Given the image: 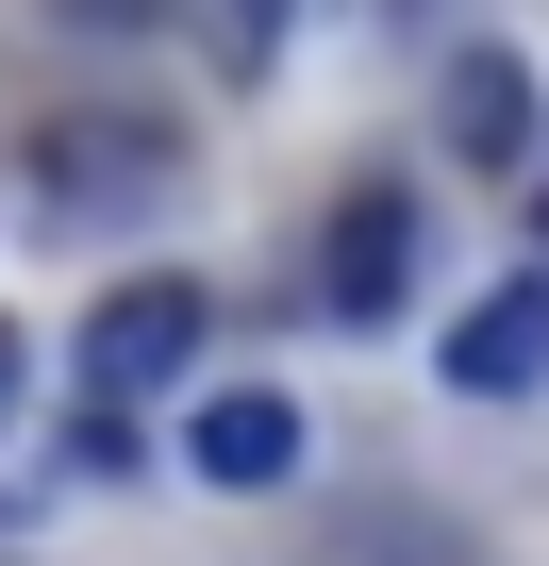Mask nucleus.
<instances>
[{
    "label": "nucleus",
    "instance_id": "nucleus-1",
    "mask_svg": "<svg viewBox=\"0 0 549 566\" xmlns=\"http://www.w3.org/2000/svg\"><path fill=\"white\" fill-rule=\"evenodd\" d=\"M200 334H217V301H200V283H183V266H134L117 301H84V334H67V384H84V400H183Z\"/></svg>",
    "mask_w": 549,
    "mask_h": 566
},
{
    "label": "nucleus",
    "instance_id": "nucleus-2",
    "mask_svg": "<svg viewBox=\"0 0 549 566\" xmlns=\"http://www.w3.org/2000/svg\"><path fill=\"white\" fill-rule=\"evenodd\" d=\"M400 301H416V200H400V184H350V200L317 217V317L383 334Z\"/></svg>",
    "mask_w": 549,
    "mask_h": 566
},
{
    "label": "nucleus",
    "instance_id": "nucleus-8",
    "mask_svg": "<svg viewBox=\"0 0 549 566\" xmlns=\"http://www.w3.org/2000/svg\"><path fill=\"white\" fill-rule=\"evenodd\" d=\"M200 34H217L233 84H266V67H284V34H300V0H200Z\"/></svg>",
    "mask_w": 549,
    "mask_h": 566
},
{
    "label": "nucleus",
    "instance_id": "nucleus-4",
    "mask_svg": "<svg viewBox=\"0 0 549 566\" xmlns=\"http://www.w3.org/2000/svg\"><path fill=\"white\" fill-rule=\"evenodd\" d=\"M450 384H466V400H532V384H549V266L483 283V301L450 317Z\"/></svg>",
    "mask_w": 549,
    "mask_h": 566
},
{
    "label": "nucleus",
    "instance_id": "nucleus-3",
    "mask_svg": "<svg viewBox=\"0 0 549 566\" xmlns=\"http://www.w3.org/2000/svg\"><path fill=\"white\" fill-rule=\"evenodd\" d=\"M183 467H200L217 500L300 483V400H284V384H217V400H183Z\"/></svg>",
    "mask_w": 549,
    "mask_h": 566
},
{
    "label": "nucleus",
    "instance_id": "nucleus-9",
    "mask_svg": "<svg viewBox=\"0 0 549 566\" xmlns=\"http://www.w3.org/2000/svg\"><path fill=\"white\" fill-rule=\"evenodd\" d=\"M51 18H67V34H150L167 0H51Z\"/></svg>",
    "mask_w": 549,
    "mask_h": 566
},
{
    "label": "nucleus",
    "instance_id": "nucleus-11",
    "mask_svg": "<svg viewBox=\"0 0 549 566\" xmlns=\"http://www.w3.org/2000/svg\"><path fill=\"white\" fill-rule=\"evenodd\" d=\"M532 266H549V184H532Z\"/></svg>",
    "mask_w": 549,
    "mask_h": 566
},
{
    "label": "nucleus",
    "instance_id": "nucleus-12",
    "mask_svg": "<svg viewBox=\"0 0 549 566\" xmlns=\"http://www.w3.org/2000/svg\"><path fill=\"white\" fill-rule=\"evenodd\" d=\"M0 566H18V549H0Z\"/></svg>",
    "mask_w": 549,
    "mask_h": 566
},
{
    "label": "nucleus",
    "instance_id": "nucleus-6",
    "mask_svg": "<svg viewBox=\"0 0 549 566\" xmlns=\"http://www.w3.org/2000/svg\"><path fill=\"white\" fill-rule=\"evenodd\" d=\"M532 134H549V117H532V67H516V51H466V67H450V150H466V167H532Z\"/></svg>",
    "mask_w": 549,
    "mask_h": 566
},
{
    "label": "nucleus",
    "instance_id": "nucleus-7",
    "mask_svg": "<svg viewBox=\"0 0 549 566\" xmlns=\"http://www.w3.org/2000/svg\"><path fill=\"white\" fill-rule=\"evenodd\" d=\"M334 566H483V533H450V516L383 500V516H350V533H334Z\"/></svg>",
    "mask_w": 549,
    "mask_h": 566
},
{
    "label": "nucleus",
    "instance_id": "nucleus-5",
    "mask_svg": "<svg viewBox=\"0 0 549 566\" xmlns=\"http://www.w3.org/2000/svg\"><path fill=\"white\" fill-rule=\"evenodd\" d=\"M167 167H183V150H167L150 117H67V134L34 150V184H51V200H84V217H134V200H167Z\"/></svg>",
    "mask_w": 549,
    "mask_h": 566
},
{
    "label": "nucleus",
    "instance_id": "nucleus-10",
    "mask_svg": "<svg viewBox=\"0 0 549 566\" xmlns=\"http://www.w3.org/2000/svg\"><path fill=\"white\" fill-rule=\"evenodd\" d=\"M18 384H34V334L0 317V433H18Z\"/></svg>",
    "mask_w": 549,
    "mask_h": 566
}]
</instances>
